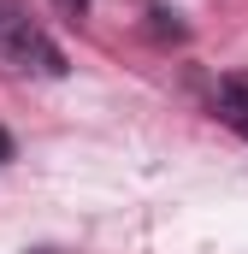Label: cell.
Returning <instances> with one entry per match:
<instances>
[{
	"label": "cell",
	"instance_id": "1",
	"mask_svg": "<svg viewBox=\"0 0 248 254\" xmlns=\"http://www.w3.org/2000/svg\"><path fill=\"white\" fill-rule=\"evenodd\" d=\"M0 65L36 71V77H65V54L48 42V30L18 0H0Z\"/></svg>",
	"mask_w": 248,
	"mask_h": 254
},
{
	"label": "cell",
	"instance_id": "2",
	"mask_svg": "<svg viewBox=\"0 0 248 254\" xmlns=\"http://www.w3.org/2000/svg\"><path fill=\"white\" fill-rule=\"evenodd\" d=\"M213 107H219V119L237 130V136H248V71H237V77H219Z\"/></svg>",
	"mask_w": 248,
	"mask_h": 254
},
{
	"label": "cell",
	"instance_id": "3",
	"mask_svg": "<svg viewBox=\"0 0 248 254\" xmlns=\"http://www.w3.org/2000/svg\"><path fill=\"white\" fill-rule=\"evenodd\" d=\"M6 160H12V136L0 130V166H6Z\"/></svg>",
	"mask_w": 248,
	"mask_h": 254
},
{
	"label": "cell",
	"instance_id": "4",
	"mask_svg": "<svg viewBox=\"0 0 248 254\" xmlns=\"http://www.w3.org/2000/svg\"><path fill=\"white\" fill-rule=\"evenodd\" d=\"M65 6H77V12H83V6H89V0H65Z\"/></svg>",
	"mask_w": 248,
	"mask_h": 254
}]
</instances>
